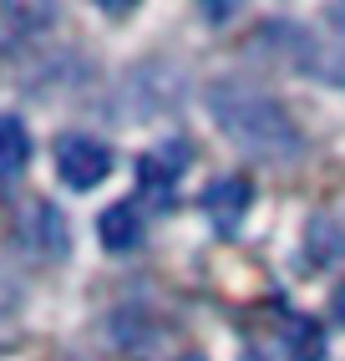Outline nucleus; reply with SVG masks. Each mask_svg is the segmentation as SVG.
Listing matches in <instances>:
<instances>
[{
  "label": "nucleus",
  "mask_w": 345,
  "mask_h": 361,
  "mask_svg": "<svg viewBox=\"0 0 345 361\" xmlns=\"http://www.w3.org/2000/svg\"><path fill=\"white\" fill-rule=\"evenodd\" d=\"M178 361H203V356H199V351H188V356H178Z\"/></svg>",
  "instance_id": "obj_7"
},
{
  "label": "nucleus",
  "mask_w": 345,
  "mask_h": 361,
  "mask_svg": "<svg viewBox=\"0 0 345 361\" xmlns=\"http://www.w3.org/2000/svg\"><path fill=\"white\" fill-rule=\"evenodd\" d=\"M56 173L71 188H96L112 173V148H102L96 137H61L56 148Z\"/></svg>",
  "instance_id": "obj_3"
},
{
  "label": "nucleus",
  "mask_w": 345,
  "mask_h": 361,
  "mask_svg": "<svg viewBox=\"0 0 345 361\" xmlns=\"http://www.w3.org/2000/svg\"><path fill=\"white\" fill-rule=\"evenodd\" d=\"M275 41H284L294 61L310 77H325L345 87V11H325V26H300V20H275Z\"/></svg>",
  "instance_id": "obj_2"
},
{
  "label": "nucleus",
  "mask_w": 345,
  "mask_h": 361,
  "mask_svg": "<svg viewBox=\"0 0 345 361\" xmlns=\"http://www.w3.org/2000/svg\"><path fill=\"white\" fill-rule=\"evenodd\" d=\"M31 163V133L15 117H0V178H15Z\"/></svg>",
  "instance_id": "obj_5"
},
{
  "label": "nucleus",
  "mask_w": 345,
  "mask_h": 361,
  "mask_svg": "<svg viewBox=\"0 0 345 361\" xmlns=\"http://www.w3.org/2000/svg\"><path fill=\"white\" fill-rule=\"evenodd\" d=\"M249 199H254V194H249V183H244V178H218L208 194H203V214H208L224 234H234L239 219H244V209H249Z\"/></svg>",
  "instance_id": "obj_4"
},
{
  "label": "nucleus",
  "mask_w": 345,
  "mask_h": 361,
  "mask_svg": "<svg viewBox=\"0 0 345 361\" xmlns=\"http://www.w3.org/2000/svg\"><path fill=\"white\" fill-rule=\"evenodd\" d=\"M208 102V117L218 123L229 142H239L249 158H264V163H289L300 158L305 137L294 128V117L269 97V92L249 87V82H213L203 92Z\"/></svg>",
  "instance_id": "obj_1"
},
{
  "label": "nucleus",
  "mask_w": 345,
  "mask_h": 361,
  "mask_svg": "<svg viewBox=\"0 0 345 361\" xmlns=\"http://www.w3.org/2000/svg\"><path fill=\"white\" fill-rule=\"evenodd\" d=\"M102 245L107 250H137L142 245V219L132 204H117L102 214Z\"/></svg>",
  "instance_id": "obj_6"
}]
</instances>
